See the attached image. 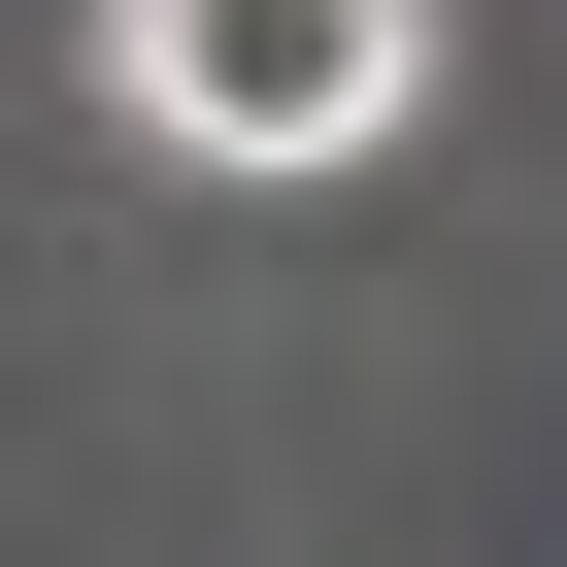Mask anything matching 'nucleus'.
I'll use <instances>...</instances> for the list:
<instances>
[{"mask_svg": "<svg viewBox=\"0 0 567 567\" xmlns=\"http://www.w3.org/2000/svg\"><path fill=\"white\" fill-rule=\"evenodd\" d=\"M101 101L167 167H368L434 101V0H101Z\"/></svg>", "mask_w": 567, "mask_h": 567, "instance_id": "nucleus-1", "label": "nucleus"}]
</instances>
